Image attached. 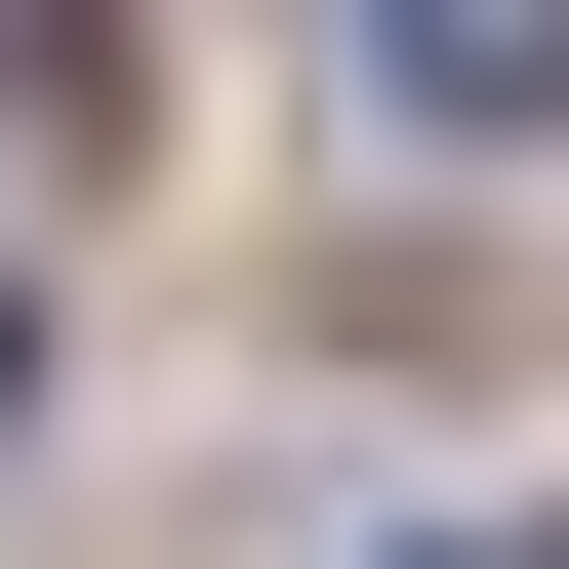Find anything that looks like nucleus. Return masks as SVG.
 <instances>
[{"instance_id":"obj_1","label":"nucleus","mask_w":569,"mask_h":569,"mask_svg":"<svg viewBox=\"0 0 569 569\" xmlns=\"http://www.w3.org/2000/svg\"><path fill=\"white\" fill-rule=\"evenodd\" d=\"M326 122H448V163H529V122H569V0H407V41H326Z\"/></svg>"},{"instance_id":"obj_2","label":"nucleus","mask_w":569,"mask_h":569,"mask_svg":"<svg viewBox=\"0 0 569 569\" xmlns=\"http://www.w3.org/2000/svg\"><path fill=\"white\" fill-rule=\"evenodd\" d=\"M0 448H41V284H0Z\"/></svg>"},{"instance_id":"obj_3","label":"nucleus","mask_w":569,"mask_h":569,"mask_svg":"<svg viewBox=\"0 0 569 569\" xmlns=\"http://www.w3.org/2000/svg\"><path fill=\"white\" fill-rule=\"evenodd\" d=\"M529 569H569V529H529Z\"/></svg>"}]
</instances>
